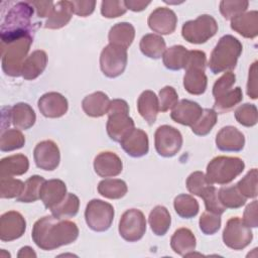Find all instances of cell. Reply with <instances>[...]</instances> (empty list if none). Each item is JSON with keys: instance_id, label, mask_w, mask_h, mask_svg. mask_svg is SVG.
<instances>
[{"instance_id": "94428289", "label": "cell", "mask_w": 258, "mask_h": 258, "mask_svg": "<svg viewBox=\"0 0 258 258\" xmlns=\"http://www.w3.org/2000/svg\"><path fill=\"white\" fill-rule=\"evenodd\" d=\"M18 257H36V254L34 253L32 248L26 246L20 249L18 253Z\"/></svg>"}, {"instance_id": "83f0119b", "label": "cell", "mask_w": 258, "mask_h": 258, "mask_svg": "<svg viewBox=\"0 0 258 258\" xmlns=\"http://www.w3.org/2000/svg\"><path fill=\"white\" fill-rule=\"evenodd\" d=\"M29 167L28 158L24 154H14L0 161V177L24 174Z\"/></svg>"}, {"instance_id": "b9f144b4", "label": "cell", "mask_w": 258, "mask_h": 258, "mask_svg": "<svg viewBox=\"0 0 258 258\" xmlns=\"http://www.w3.org/2000/svg\"><path fill=\"white\" fill-rule=\"evenodd\" d=\"M217 112L214 109H204L198 121L191 125V131L199 136H205L211 132L217 123Z\"/></svg>"}, {"instance_id": "7c38bea8", "label": "cell", "mask_w": 258, "mask_h": 258, "mask_svg": "<svg viewBox=\"0 0 258 258\" xmlns=\"http://www.w3.org/2000/svg\"><path fill=\"white\" fill-rule=\"evenodd\" d=\"M154 143L157 153L163 157L174 156L181 148L182 136L172 126L162 125L154 134Z\"/></svg>"}, {"instance_id": "9c48e42d", "label": "cell", "mask_w": 258, "mask_h": 258, "mask_svg": "<svg viewBox=\"0 0 258 258\" xmlns=\"http://www.w3.org/2000/svg\"><path fill=\"white\" fill-rule=\"evenodd\" d=\"M127 64V49L115 44L104 47L100 56V67L105 76L116 78L123 74Z\"/></svg>"}, {"instance_id": "6f0895ef", "label": "cell", "mask_w": 258, "mask_h": 258, "mask_svg": "<svg viewBox=\"0 0 258 258\" xmlns=\"http://www.w3.org/2000/svg\"><path fill=\"white\" fill-rule=\"evenodd\" d=\"M243 222L248 227H257L258 218H257V201H253L250 205L246 207L243 216Z\"/></svg>"}, {"instance_id": "7402d4cb", "label": "cell", "mask_w": 258, "mask_h": 258, "mask_svg": "<svg viewBox=\"0 0 258 258\" xmlns=\"http://www.w3.org/2000/svg\"><path fill=\"white\" fill-rule=\"evenodd\" d=\"M72 1H57L53 4L44 27L49 29H58L66 26L73 16Z\"/></svg>"}, {"instance_id": "836d02e7", "label": "cell", "mask_w": 258, "mask_h": 258, "mask_svg": "<svg viewBox=\"0 0 258 258\" xmlns=\"http://www.w3.org/2000/svg\"><path fill=\"white\" fill-rule=\"evenodd\" d=\"M188 51L182 45H173L167 48L163 55L162 60L166 69L171 71H178L185 68Z\"/></svg>"}, {"instance_id": "603a6c76", "label": "cell", "mask_w": 258, "mask_h": 258, "mask_svg": "<svg viewBox=\"0 0 258 258\" xmlns=\"http://www.w3.org/2000/svg\"><path fill=\"white\" fill-rule=\"evenodd\" d=\"M231 28L247 38H254L258 34V12L242 13L231 20Z\"/></svg>"}, {"instance_id": "d6986e66", "label": "cell", "mask_w": 258, "mask_h": 258, "mask_svg": "<svg viewBox=\"0 0 258 258\" xmlns=\"http://www.w3.org/2000/svg\"><path fill=\"white\" fill-rule=\"evenodd\" d=\"M122 168V161L114 152H101L94 159V169L101 177L117 176L121 173Z\"/></svg>"}, {"instance_id": "5b68a950", "label": "cell", "mask_w": 258, "mask_h": 258, "mask_svg": "<svg viewBox=\"0 0 258 258\" xmlns=\"http://www.w3.org/2000/svg\"><path fill=\"white\" fill-rule=\"evenodd\" d=\"M32 41L33 35H27L2 44V70L7 76L19 77L21 75Z\"/></svg>"}, {"instance_id": "ba28073f", "label": "cell", "mask_w": 258, "mask_h": 258, "mask_svg": "<svg viewBox=\"0 0 258 258\" xmlns=\"http://www.w3.org/2000/svg\"><path fill=\"white\" fill-rule=\"evenodd\" d=\"M85 219L88 227L93 231H107L114 219V208L107 202L94 199L86 207Z\"/></svg>"}, {"instance_id": "7bdbcfd3", "label": "cell", "mask_w": 258, "mask_h": 258, "mask_svg": "<svg viewBox=\"0 0 258 258\" xmlns=\"http://www.w3.org/2000/svg\"><path fill=\"white\" fill-rule=\"evenodd\" d=\"M25 182L12 176L0 177V197L1 199L17 198L23 191Z\"/></svg>"}, {"instance_id": "8d00e7d4", "label": "cell", "mask_w": 258, "mask_h": 258, "mask_svg": "<svg viewBox=\"0 0 258 258\" xmlns=\"http://www.w3.org/2000/svg\"><path fill=\"white\" fill-rule=\"evenodd\" d=\"M218 197L226 209H238L246 203V198L239 191L236 184L221 187L218 191Z\"/></svg>"}, {"instance_id": "cb8c5ba5", "label": "cell", "mask_w": 258, "mask_h": 258, "mask_svg": "<svg viewBox=\"0 0 258 258\" xmlns=\"http://www.w3.org/2000/svg\"><path fill=\"white\" fill-rule=\"evenodd\" d=\"M137 108L141 117L149 125L153 124L159 111L158 98L155 93L150 90L142 92L137 101Z\"/></svg>"}, {"instance_id": "bcb514c9", "label": "cell", "mask_w": 258, "mask_h": 258, "mask_svg": "<svg viewBox=\"0 0 258 258\" xmlns=\"http://www.w3.org/2000/svg\"><path fill=\"white\" fill-rule=\"evenodd\" d=\"M235 118L243 126H246V127L254 126L257 123V119H258L256 106L248 103L241 105L235 111Z\"/></svg>"}, {"instance_id": "7a4b0ae2", "label": "cell", "mask_w": 258, "mask_h": 258, "mask_svg": "<svg viewBox=\"0 0 258 258\" xmlns=\"http://www.w3.org/2000/svg\"><path fill=\"white\" fill-rule=\"evenodd\" d=\"M33 11L34 7L30 2H17L8 10L0 28L2 44L33 35Z\"/></svg>"}, {"instance_id": "f5cc1de1", "label": "cell", "mask_w": 258, "mask_h": 258, "mask_svg": "<svg viewBox=\"0 0 258 258\" xmlns=\"http://www.w3.org/2000/svg\"><path fill=\"white\" fill-rule=\"evenodd\" d=\"M127 11L124 1L105 0L101 3V13L106 18L119 17Z\"/></svg>"}, {"instance_id": "484cf974", "label": "cell", "mask_w": 258, "mask_h": 258, "mask_svg": "<svg viewBox=\"0 0 258 258\" xmlns=\"http://www.w3.org/2000/svg\"><path fill=\"white\" fill-rule=\"evenodd\" d=\"M172 250L181 256H188L196 249V237L187 228L177 229L171 237Z\"/></svg>"}, {"instance_id": "4dcf8cb0", "label": "cell", "mask_w": 258, "mask_h": 258, "mask_svg": "<svg viewBox=\"0 0 258 258\" xmlns=\"http://www.w3.org/2000/svg\"><path fill=\"white\" fill-rule=\"evenodd\" d=\"M135 36V29L131 23L120 22L112 26L109 31L108 38L111 44L128 48Z\"/></svg>"}, {"instance_id": "2e32d148", "label": "cell", "mask_w": 258, "mask_h": 258, "mask_svg": "<svg viewBox=\"0 0 258 258\" xmlns=\"http://www.w3.org/2000/svg\"><path fill=\"white\" fill-rule=\"evenodd\" d=\"M68 108V100L56 92L46 93L38 100V109L40 113L47 118L61 117L67 113Z\"/></svg>"}, {"instance_id": "c3c4849f", "label": "cell", "mask_w": 258, "mask_h": 258, "mask_svg": "<svg viewBox=\"0 0 258 258\" xmlns=\"http://www.w3.org/2000/svg\"><path fill=\"white\" fill-rule=\"evenodd\" d=\"M202 199L205 202L206 210L208 212L222 215L227 209L221 204L219 197H218V190L217 188L211 184L205 191V194L202 196Z\"/></svg>"}, {"instance_id": "7dc6e473", "label": "cell", "mask_w": 258, "mask_h": 258, "mask_svg": "<svg viewBox=\"0 0 258 258\" xmlns=\"http://www.w3.org/2000/svg\"><path fill=\"white\" fill-rule=\"evenodd\" d=\"M239 191L247 198L257 197V169H251L237 184Z\"/></svg>"}, {"instance_id": "680465c9", "label": "cell", "mask_w": 258, "mask_h": 258, "mask_svg": "<svg viewBox=\"0 0 258 258\" xmlns=\"http://www.w3.org/2000/svg\"><path fill=\"white\" fill-rule=\"evenodd\" d=\"M30 3L35 8L37 16L41 18L47 17L49 15L50 10L54 4V2L52 1H33Z\"/></svg>"}, {"instance_id": "f546056e", "label": "cell", "mask_w": 258, "mask_h": 258, "mask_svg": "<svg viewBox=\"0 0 258 258\" xmlns=\"http://www.w3.org/2000/svg\"><path fill=\"white\" fill-rule=\"evenodd\" d=\"M207 76L205 70L198 68L185 69L183 86L186 92L191 95H202L207 89Z\"/></svg>"}, {"instance_id": "9f6ffc18", "label": "cell", "mask_w": 258, "mask_h": 258, "mask_svg": "<svg viewBox=\"0 0 258 258\" xmlns=\"http://www.w3.org/2000/svg\"><path fill=\"white\" fill-rule=\"evenodd\" d=\"M247 94L252 99H257V61H254L249 70Z\"/></svg>"}, {"instance_id": "d4e9b609", "label": "cell", "mask_w": 258, "mask_h": 258, "mask_svg": "<svg viewBox=\"0 0 258 258\" xmlns=\"http://www.w3.org/2000/svg\"><path fill=\"white\" fill-rule=\"evenodd\" d=\"M110 100L103 92H95L87 97L82 102L84 112L90 117H101L108 113Z\"/></svg>"}, {"instance_id": "db71d44e", "label": "cell", "mask_w": 258, "mask_h": 258, "mask_svg": "<svg viewBox=\"0 0 258 258\" xmlns=\"http://www.w3.org/2000/svg\"><path fill=\"white\" fill-rule=\"evenodd\" d=\"M206 64H207V57H206V53L204 51L189 50L184 70L188 69V68H198V69L205 70Z\"/></svg>"}, {"instance_id": "3957f363", "label": "cell", "mask_w": 258, "mask_h": 258, "mask_svg": "<svg viewBox=\"0 0 258 258\" xmlns=\"http://www.w3.org/2000/svg\"><path fill=\"white\" fill-rule=\"evenodd\" d=\"M242 43L233 35L222 36L211 53L209 68L213 74L233 70L242 53Z\"/></svg>"}, {"instance_id": "5bb4252c", "label": "cell", "mask_w": 258, "mask_h": 258, "mask_svg": "<svg viewBox=\"0 0 258 258\" xmlns=\"http://www.w3.org/2000/svg\"><path fill=\"white\" fill-rule=\"evenodd\" d=\"M33 157L38 168L43 170H53L59 164V149L53 141L44 140L35 146Z\"/></svg>"}, {"instance_id": "8992f818", "label": "cell", "mask_w": 258, "mask_h": 258, "mask_svg": "<svg viewBox=\"0 0 258 258\" xmlns=\"http://www.w3.org/2000/svg\"><path fill=\"white\" fill-rule=\"evenodd\" d=\"M245 168L244 161L235 156H217L207 166L206 177L212 184H227L234 180Z\"/></svg>"}, {"instance_id": "e0dca14e", "label": "cell", "mask_w": 258, "mask_h": 258, "mask_svg": "<svg viewBox=\"0 0 258 258\" xmlns=\"http://www.w3.org/2000/svg\"><path fill=\"white\" fill-rule=\"evenodd\" d=\"M203 110L204 109L197 102L183 99L172 108L170 117L176 123L191 126L201 117Z\"/></svg>"}, {"instance_id": "816d5d0a", "label": "cell", "mask_w": 258, "mask_h": 258, "mask_svg": "<svg viewBox=\"0 0 258 258\" xmlns=\"http://www.w3.org/2000/svg\"><path fill=\"white\" fill-rule=\"evenodd\" d=\"M236 82V76L232 72L225 73L221 78H219L213 87V96L215 99L223 96L230 90H232L233 85Z\"/></svg>"}, {"instance_id": "60d3db41", "label": "cell", "mask_w": 258, "mask_h": 258, "mask_svg": "<svg viewBox=\"0 0 258 258\" xmlns=\"http://www.w3.org/2000/svg\"><path fill=\"white\" fill-rule=\"evenodd\" d=\"M25 143V137L18 129H7L1 132L0 149L3 152L21 148Z\"/></svg>"}, {"instance_id": "9a60e30c", "label": "cell", "mask_w": 258, "mask_h": 258, "mask_svg": "<svg viewBox=\"0 0 258 258\" xmlns=\"http://www.w3.org/2000/svg\"><path fill=\"white\" fill-rule=\"evenodd\" d=\"M177 17L175 13L166 7H158L148 17V26L158 34H170L175 30Z\"/></svg>"}, {"instance_id": "ac0fdd59", "label": "cell", "mask_w": 258, "mask_h": 258, "mask_svg": "<svg viewBox=\"0 0 258 258\" xmlns=\"http://www.w3.org/2000/svg\"><path fill=\"white\" fill-rule=\"evenodd\" d=\"M245 137L234 126L223 127L216 136V145L222 151L237 152L243 149Z\"/></svg>"}, {"instance_id": "f6af8a7d", "label": "cell", "mask_w": 258, "mask_h": 258, "mask_svg": "<svg viewBox=\"0 0 258 258\" xmlns=\"http://www.w3.org/2000/svg\"><path fill=\"white\" fill-rule=\"evenodd\" d=\"M206 177V175L202 171H195L189 174L186 179V187L188 191L195 196L202 198L205 194L206 189L211 185Z\"/></svg>"}, {"instance_id": "f1b7e54d", "label": "cell", "mask_w": 258, "mask_h": 258, "mask_svg": "<svg viewBox=\"0 0 258 258\" xmlns=\"http://www.w3.org/2000/svg\"><path fill=\"white\" fill-rule=\"evenodd\" d=\"M35 120V113L28 104L17 103L11 107V121L17 129L27 130L34 125Z\"/></svg>"}, {"instance_id": "11a10c76", "label": "cell", "mask_w": 258, "mask_h": 258, "mask_svg": "<svg viewBox=\"0 0 258 258\" xmlns=\"http://www.w3.org/2000/svg\"><path fill=\"white\" fill-rule=\"evenodd\" d=\"M73 12L81 17L89 16L93 13L96 1H72Z\"/></svg>"}, {"instance_id": "4316f807", "label": "cell", "mask_w": 258, "mask_h": 258, "mask_svg": "<svg viewBox=\"0 0 258 258\" xmlns=\"http://www.w3.org/2000/svg\"><path fill=\"white\" fill-rule=\"evenodd\" d=\"M46 63L47 55L45 51L40 49L34 50L25 59L22 67L21 76L25 80H34L42 74V72L46 68Z\"/></svg>"}, {"instance_id": "ee69618b", "label": "cell", "mask_w": 258, "mask_h": 258, "mask_svg": "<svg viewBox=\"0 0 258 258\" xmlns=\"http://www.w3.org/2000/svg\"><path fill=\"white\" fill-rule=\"evenodd\" d=\"M249 2L244 0H223L220 2V12L226 19L233 18L244 13L248 8Z\"/></svg>"}, {"instance_id": "1f68e13d", "label": "cell", "mask_w": 258, "mask_h": 258, "mask_svg": "<svg viewBox=\"0 0 258 258\" xmlns=\"http://www.w3.org/2000/svg\"><path fill=\"white\" fill-rule=\"evenodd\" d=\"M141 52L150 58H160L166 50V44L164 39L157 34L149 33L145 34L139 44Z\"/></svg>"}, {"instance_id": "44dd1931", "label": "cell", "mask_w": 258, "mask_h": 258, "mask_svg": "<svg viewBox=\"0 0 258 258\" xmlns=\"http://www.w3.org/2000/svg\"><path fill=\"white\" fill-rule=\"evenodd\" d=\"M66 183L60 179L45 180L41 186L40 200L46 209H52L67 196Z\"/></svg>"}, {"instance_id": "4fadbf2b", "label": "cell", "mask_w": 258, "mask_h": 258, "mask_svg": "<svg viewBox=\"0 0 258 258\" xmlns=\"http://www.w3.org/2000/svg\"><path fill=\"white\" fill-rule=\"evenodd\" d=\"M25 229V219L16 211L6 212L0 218V239L3 242L20 238L24 234Z\"/></svg>"}, {"instance_id": "8fae6325", "label": "cell", "mask_w": 258, "mask_h": 258, "mask_svg": "<svg viewBox=\"0 0 258 258\" xmlns=\"http://www.w3.org/2000/svg\"><path fill=\"white\" fill-rule=\"evenodd\" d=\"M146 231V220L144 214L137 209L127 210L119 222V233L128 242L140 240Z\"/></svg>"}, {"instance_id": "e575fe53", "label": "cell", "mask_w": 258, "mask_h": 258, "mask_svg": "<svg viewBox=\"0 0 258 258\" xmlns=\"http://www.w3.org/2000/svg\"><path fill=\"white\" fill-rule=\"evenodd\" d=\"M127 184L118 178H105L98 184V191L101 196L111 200L123 198L127 192Z\"/></svg>"}, {"instance_id": "d6a6232c", "label": "cell", "mask_w": 258, "mask_h": 258, "mask_svg": "<svg viewBox=\"0 0 258 258\" xmlns=\"http://www.w3.org/2000/svg\"><path fill=\"white\" fill-rule=\"evenodd\" d=\"M148 221L152 232L157 236H163L170 227L171 218L168 210L165 207L156 206L150 212Z\"/></svg>"}, {"instance_id": "ab89813d", "label": "cell", "mask_w": 258, "mask_h": 258, "mask_svg": "<svg viewBox=\"0 0 258 258\" xmlns=\"http://www.w3.org/2000/svg\"><path fill=\"white\" fill-rule=\"evenodd\" d=\"M243 100V94L240 87L230 90L223 96L215 99L214 110L218 113H227Z\"/></svg>"}, {"instance_id": "52a82bcc", "label": "cell", "mask_w": 258, "mask_h": 258, "mask_svg": "<svg viewBox=\"0 0 258 258\" xmlns=\"http://www.w3.org/2000/svg\"><path fill=\"white\" fill-rule=\"evenodd\" d=\"M218 31V24L215 18L208 14L200 15L195 20L183 23L181 28L182 37L189 43H205Z\"/></svg>"}, {"instance_id": "6da1fadb", "label": "cell", "mask_w": 258, "mask_h": 258, "mask_svg": "<svg viewBox=\"0 0 258 258\" xmlns=\"http://www.w3.org/2000/svg\"><path fill=\"white\" fill-rule=\"evenodd\" d=\"M78 236L79 229L76 223L54 216H45L37 220L31 233L36 246L45 251L71 244Z\"/></svg>"}, {"instance_id": "74e56055", "label": "cell", "mask_w": 258, "mask_h": 258, "mask_svg": "<svg viewBox=\"0 0 258 258\" xmlns=\"http://www.w3.org/2000/svg\"><path fill=\"white\" fill-rule=\"evenodd\" d=\"M173 207L176 214L183 219L194 218L199 213L198 201L194 197L185 194H181L174 199Z\"/></svg>"}, {"instance_id": "ffe728a7", "label": "cell", "mask_w": 258, "mask_h": 258, "mask_svg": "<svg viewBox=\"0 0 258 258\" xmlns=\"http://www.w3.org/2000/svg\"><path fill=\"white\" fill-rule=\"evenodd\" d=\"M124 151L132 157H141L146 155L149 150V141L147 134L141 130L134 128L121 142Z\"/></svg>"}, {"instance_id": "681fc988", "label": "cell", "mask_w": 258, "mask_h": 258, "mask_svg": "<svg viewBox=\"0 0 258 258\" xmlns=\"http://www.w3.org/2000/svg\"><path fill=\"white\" fill-rule=\"evenodd\" d=\"M200 229L205 235H213L221 227L220 215L206 211L200 218Z\"/></svg>"}, {"instance_id": "91938a15", "label": "cell", "mask_w": 258, "mask_h": 258, "mask_svg": "<svg viewBox=\"0 0 258 258\" xmlns=\"http://www.w3.org/2000/svg\"><path fill=\"white\" fill-rule=\"evenodd\" d=\"M125 6L127 9H130L132 11L138 12L144 10L149 4L150 1H143V0H126L124 1Z\"/></svg>"}, {"instance_id": "30bf717a", "label": "cell", "mask_w": 258, "mask_h": 258, "mask_svg": "<svg viewBox=\"0 0 258 258\" xmlns=\"http://www.w3.org/2000/svg\"><path fill=\"white\" fill-rule=\"evenodd\" d=\"M253 234L242 219L235 217L228 220L223 232V241L226 246L234 250L247 247L252 241Z\"/></svg>"}, {"instance_id": "d590c367", "label": "cell", "mask_w": 258, "mask_h": 258, "mask_svg": "<svg viewBox=\"0 0 258 258\" xmlns=\"http://www.w3.org/2000/svg\"><path fill=\"white\" fill-rule=\"evenodd\" d=\"M80 200L79 198L72 194L68 192L66 198L57 204L55 207L50 209L52 216L59 219H69L75 217L79 212Z\"/></svg>"}, {"instance_id": "f35d334b", "label": "cell", "mask_w": 258, "mask_h": 258, "mask_svg": "<svg viewBox=\"0 0 258 258\" xmlns=\"http://www.w3.org/2000/svg\"><path fill=\"white\" fill-rule=\"evenodd\" d=\"M45 179L39 175L30 176L24 184L23 191L19 197L16 198L17 202L20 203H33L40 199L41 186Z\"/></svg>"}, {"instance_id": "277c9868", "label": "cell", "mask_w": 258, "mask_h": 258, "mask_svg": "<svg viewBox=\"0 0 258 258\" xmlns=\"http://www.w3.org/2000/svg\"><path fill=\"white\" fill-rule=\"evenodd\" d=\"M107 114V133L113 141L121 142L134 129V121L129 117L127 102L122 99L112 100Z\"/></svg>"}, {"instance_id": "f907efd6", "label": "cell", "mask_w": 258, "mask_h": 258, "mask_svg": "<svg viewBox=\"0 0 258 258\" xmlns=\"http://www.w3.org/2000/svg\"><path fill=\"white\" fill-rule=\"evenodd\" d=\"M159 111L166 112L178 103V95L174 88L166 86L159 92Z\"/></svg>"}]
</instances>
